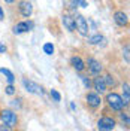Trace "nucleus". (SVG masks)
I'll return each mask as SVG.
<instances>
[{"instance_id":"nucleus-19","label":"nucleus","mask_w":130,"mask_h":131,"mask_svg":"<svg viewBox=\"0 0 130 131\" xmlns=\"http://www.w3.org/2000/svg\"><path fill=\"white\" fill-rule=\"evenodd\" d=\"M49 94H51V98H52V100H54L55 103H58V101L61 100V95H60V92H58V91L51 90V92H49Z\"/></svg>"},{"instance_id":"nucleus-1","label":"nucleus","mask_w":130,"mask_h":131,"mask_svg":"<svg viewBox=\"0 0 130 131\" xmlns=\"http://www.w3.org/2000/svg\"><path fill=\"white\" fill-rule=\"evenodd\" d=\"M106 103H108V106L111 107L112 110H117V112H120L124 109V100H123L121 95H118L117 92H109L108 95H106Z\"/></svg>"},{"instance_id":"nucleus-22","label":"nucleus","mask_w":130,"mask_h":131,"mask_svg":"<svg viewBox=\"0 0 130 131\" xmlns=\"http://www.w3.org/2000/svg\"><path fill=\"white\" fill-rule=\"evenodd\" d=\"M5 90H6V94H8V95H14V94H15V88L12 86V83H9V86H6Z\"/></svg>"},{"instance_id":"nucleus-4","label":"nucleus","mask_w":130,"mask_h":131,"mask_svg":"<svg viewBox=\"0 0 130 131\" xmlns=\"http://www.w3.org/2000/svg\"><path fill=\"white\" fill-rule=\"evenodd\" d=\"M73 19H75V28L78 30V33L81 36H88V23H87V19L79 14H76V16Z\"/></svg>"},{"instance_id":"nucleus-6","label":"nucleus","mask_w":130,"mask_h":131,"mask_svg":"<svg viewBox=\"0 0 130 131\" xmlns=\"http://www.w3.org/2000/svg\"><path fill=\"white\" fill-rule=\"evenodd\" d=\"M85 100H87V104L93 109H97L102 104V98L99 95V92H88L85 95Z\"/></svg>"},{"instance_id":"nucleus-7","label":"nucleus","mask_w":130,"mask_h":131,"mask_svg":"<svg viewBox=\"0 0 130 131\" xmlns=\"http://www.w3.org/2000/svg\"><path fill=\"white\" fill-rule=\"evenodd\" d=\"M18 9H20V14L24 16V18H30L32 14H33V6H32V3H30L29 0H23V2H20Z\"/></svg>"},{"instance_id":"nucleus-8","label":"nucleus","mask_w":130,"mask_h":131,"mask_svg":"<svg viewBox=\"0 0 130 131\" xmlns=\"http://www.w3.org/2000/svg\"><path fill=\"white\" fill-rule=\"evenodd\" d=\"M32 28H33V23L32 21H23V23H18V24L14 25L12 31L15 33V34H21V33L30 31Z\"/></svg>"},{"instance_id":"nucleus-25","label":"nucleus","mask_w":130,"mask_h":131,"mask_svg":"<svg viewBox=\"0 0 130 131\" xmlns=\"http://www.w3.org/2000/svg\"><path fill=\"white\" fill-rule=\"evenodd\" d=\"M79 5H81V8H87V2L85 0H79Z\"/></svg>"},{"instance_id":"nucleus-17","label":"nucleus","mask_w":130,"mask_h":131,"mask_svg":"<svg viewBox=\"0 0 130 131\" xmlns=\"http://www.w3.org/2000/svg\"><path fill=\"white\" fill-rule=\"evenodd\" d=\"M103 81H105L106 86H115V79L111 76V74H106V76H103Z\"/></svg>"},{"instance_id":"nucleus-12","label":"nucleus","mask_w":130,"mask_h":131,"mask_svg":"<svg viewBox=\"0 0 130 131\" xmlns=\"http://www.w3.org/2000/svg\"><path fill=\"white\" fill-rule=\"evenodd\" d=\"M70 66H72L76 72H82L85 69V64H84V61L81 60V57H76V55L70 58Z\"/></svg>"},{"instance_id":"nucleus-13","label":"nucleus","mask_w":130,"mask_h":131,"mask_svg":"<svg viewBox=\"0 0 130 131\" xmlns=\"http://www.w3.org/2000/svg\"><path fill=\"white\" fill-rule=\"evenodd\" d=\"M61 19H63V24H64V27L69 31H75V30H76V28H75V19H73V16L66 14V15L61 16Z\"/></svg>"},{"instance_id":"nucleus-5","label":"nucleus","mask_w":130,"mask_h":131,"mask_svg":"<svg viewBox=\"0 0 130 131\" xmlns=\"http://www.w3.org/2000/svg\"><path fill=\"white\" fill-rule=\"evenodd\" d=\"M97 128L103 131H109L115 128V119L111 116H102L97 121Z\"/></svg>"},{"instance_id":"nucleus-26","label":"nucleus","mask_w":130,"mask_h":131,"mask_svg":"<svg viewBox=\"0 0 130 131\" xmlns=\"http://www.w3.org/2000/svg\"><path fill=\"white\" fill-rule=\"evenodd\" d=\"M0 19H3V9L0 8Z\"/></svg>"},{"instance_id":"nucleus-21","label":"nucleus","mask_w":130,"mask_h":131,"mask_svg":"<svg viewBox=\"0 0 130 131\" xmlns=\"http://www.w3.org/2000/svg\"><path fill=\"white\" fill-rule=\"evenodd\" d=\"M81 81L84 82V85H85V88H87V90L91 86V81L88 79V76H81Z\"/></svg>"},{"instance_id":"nucleus-11","label":"nucleus","mask_w":130,"mask_h":131,"mask_svg":"<svg viewBox=\"0 0 130 131\" xmlns=\"http://www.w3.org/2000/svg\"><path fill=\"white\" fill-rule=\"evenodd\" d=\"M97 76H99V74H97ZM91 85H93V88L96 90V92H100V94H102V92H105L106 88H108V86L105 85V81H103V78H102V76L94 78V81H93Z\"/></svg>"},{"instance_id":"nucleus-24","label":"nucleus","mask_w":130,"mask_h":131,"mask_svg":"<svg viewBox=\"0 0 130 131\" xmlns=\"http://www.w3.org/2000/svg\"><path fill=\"white\" fill-rule=\"evenodd\" d=\"M6 51H8V48H6V46H5L3 43H0V54H5Z\"/></svg>"},{"instance_id":"nucleus-10","label":"nucleus","mask_w":130,"mask_h":131,"mask_svg":"<svg viewBox=\"0 0 130 131\" xmlns=\"http://www.w3.org/2000/svg\"><path fill=\"white\" fill-rule=\"evenodd\" d=\"M114 19L120 27H127V24H129V16L124 10H117L114 14Z\"/></svg>"},{"instance_id":"nucleus-2","label":"nucleus","mask_w":130,"mask_h":131,"mask_svg":"<svg viewBox=\"0 0 130 131\" xmlns=\"http://www.w3.org/2000/svg\"><path fill=\"white\" fill-rule=\"evenodd\" d=\"M0 118H2L3 124H5L8 128H15L16 125H18V116H16V113L12 112V110H3V112L0 113Z\"/></svg>"},{"instance_id":"nucleus-20","label":"nucleus","mask_w":130,"mask_h":131,"mask_svg":"<svg viewBox=\"0 0 130 131\" xmlns=\"http://www.w3.org/2000/svg\"><path fill=\"white\" fill-rule=\"evenodd\" d=\"M123 57H124V60H126V63L129 64V63H130V58H129V45H126V46L123 48Z\"/></svg>"},{"instance_id":"nucleus-16","label":"nucleus","mask_w":130,"mask_h":131,"mask_svg":"<svg viewBox=\"0 0 130 131\" xmlns=\"http://www.w3.org/2000/svg\"><path fill=\"white\" fill-rule=\"evenodd\" d=\"M123 95H124V104L126 106H129V83L126 82L124 85H123Z\"/></svg>"},{"instance_id":"nucleus-3","label":"nucleus","mask_w":130,"mask_h":131,"mask_svg":"<svg viewBox=\"0 0 130 131\" xmlns=\"http://www.w3.org/2000/svg\"><path fill=\"white\" fill-rule=\"evenodd\" d=\"M23 85H24V88L27 92H30V94H36V95H43V88H42L39 83H36V82L30 81V79H27L24 78L23 79Z\"/></svg>"},{"instance_id":"nucleus-14","label":"nucleus","mask_w":130,"mask_h":131,"mask_svg":"<svg viewBox=\"0 0 130 131\" xmlns=\"http://www.w3.org/2000/svg\"><path fill=\"white\" fill-rule=\"evenodd\" d=\"M88 43L91 45H105V37L102 34H94V36H90L88 37Z\"/></svg>"},{"instance_id":"nucleus-9","label":"nucleus","mask_w":130,"mask_h":131,"mask_svg":"<svg viewBox=\"0 0 130 131\" xmlns=\"http://www.w3.org/2000/svg\"><path fill=\"white\" fill-rule=\"evenodd\" d=\"M87 66H88V72L91 74H94V76H97V74L102 73V64L99 63L97 60H94V58H88L87 60Z\"/></svg>"},{"instance_id":"nucleus-18","label":"nucleus","mask_w":130,"mask_h":131,"mask_svg":"<svg viewBox=\"0 0 130 131\" xmlns=\"http://www.w3.org/2000/svg\"><path fill=\"white\" fill-rule=\"evenodd\" d=\"M43 52H45L47 55H52V54H54V45H52V43H45V45H43Z\"/></svg>"},{"instance_id":"nucleus-27","label":"nucleus","mask_w":130,"mask_h":131,"mask_svg":"<svg viewBox=\"0 0 130 131\" xmlns=\"http://www.w3.org/2000/svg\"><path fill=\"white\" fill-rule=\"evenodd\" d=\"M5 2H6V3H14L15 0H5Z\"/></svg>"},{"instance_id":"nucleus-15","label":"nucleus","mask_w":130,"mask_h":131,"mask_svg":"<svg viewBox=\"0 0 130 131\" xmlns=\"http://www.w3.org/2000/svg\"><path fill=\"white\" fill-rule=\"evenodd\" d=\"M0 73L6 76V79H8V82H9V83H14V81H15V76H14V73H12L11 70H8V69H5V67H2V69H0Z\"/></svg>"},{"instance_id":"nucleus-23","label":"nucleus","mask_w":130,"mask_h":131,"mask_svg":"<svg viewBox=\"0 0 130 131\" xmlns=\"http://www.w3.org/2000/svg\"><path fill=\"white\" fill-rule=\"evenodd\" d=\"M120 116H121V119L126 122V125H129L130 124V121H129V115L127 113H120Z\"/></svg>"}]
</instances>
